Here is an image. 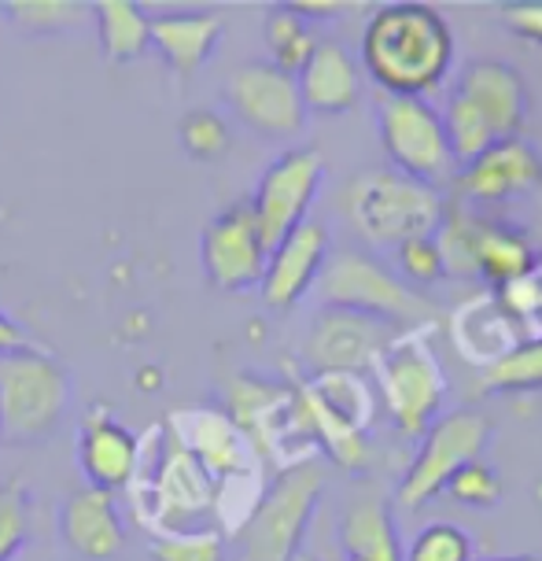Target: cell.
<instances>
[{"instance_id": "obj_1", "label": "cell", "mask_w": 542, "mask_h": 561, "mask_svg": "<svg viewBox=\"0 0 542 561\" xmlns=\"http://www.w3.org/2000/svg\"><path fill=\"white\" fill-rule=\"evenodd\" d=\"M454 64V34L447 19L417 0L384 4L361 30V67L384 96H417L443 85Z\"/></svg>"}, {"instance_id": "obj_2", "label": "cell", "mask_w": 542, "mask_h": 561, "mask_svg": "<svg viewBox=\"0 0 542 561\" xmlns=\"http://www.w3.org/2000/svg\"><path fill=\"white\" fill-rule=\"evenodd\" d=\"M314 293L321 307L373 318V322H384L399 333H417V329L436 325V304L366 252L328 255Z\"/></svg>"}, {"instance_id": "obj_3", "label": "cell", "mask_w": 542, "mask_h": 561, "mask_svg": "<svg viewBox=\"0 0 542 561\" xmlns=\"http://www.w3.org/2000/svg\"><path fill=\"white\" fill-rule=\"evenodd\" d=\"M347 215L369 244L399 248L414 237H436L447 218V204L439 188L420 185L388 167L350 182Z\"/></svg>"}, {"instance_id": "obj_4", "label": "cell", "mask_w": 542, "mask_h": 561, "mask_svg": "<svg viewBox=\"0 0 542 561\" xmlns=\"http://www.w3.org/2000/svg\"><path fill=\"white\" fill-rule=\"evenodd\" d=\"M74 385L64 363L48 351L30 347L0 355V439L42 444L64 425Z\"/></svg>"}, {"instance_id": "obj_5", "label": "cell", "mask_w": 542, "mask_h": 561, "mask_svg": "<svg viewBox=\"0 0 542 561\" xmlns=\"http://www.w3.org/2000/svg\"><path fill=\"white\" fill-rule=\"evenodd\" d=\"M325 473L314 462H296L258 499V506L240 520V561H292L303 550V533L318 510Z\"/></svg>"}, {"instance_id": "obj_6", "label": "cell", "mask_w": 542, "mask_h": 561, "mask_svg": "<svg viewBox=\"0 0 542 561\" xmlns=\"http://www.w3.org/2000/svg\"><path fill=\"white\" fill-rule=\"evenodd\" d=\"M380 399L406 436H425L447 399V374L425 340V329L399 333L373 363Z\"/></svg>"}, {"instance_id": "obj_7", "label": "cell", "mask_w": 542, "mask_h": 561, "mask_svg": "<svg viewBox=\"0 0 542 561\" xmlns=\"http://www.w3.org/2000/svg\"><path fill=\"white\" fill-rule=\"evenodd\" d=\"M439 255H443L447 274H476L491 280L495 288L506 293L509 285H520L531 277L539 255L535 244L520 233V229L495 222V218H473V215H454L443 218L436 233Z\"/></svg>"}, {"instance_id": "obj_8", "label": "cell", "mask_w": 542, "mask_h": 561, "mask_svg": "<svg viewBox=\"0 0 542 561\" xmlns=\"http://www.w3.org/2000/svg\"><path fill=\"white\" fill-rule=\"evenodd\" d=\"M380 145L391 159V170L414 178L420 185L439 188L458 174V163L450 156L443 118L431 104L417 96H384L377 107Z\"/></svg>"}, {"instance_id": "obj_9", "label": "cell", "mask_w": 542, "mask_h": 561, "mask_svg": "<svg viewBox=\"0 0 542 561\" xmlns=\"http://www.w3.org/2000/svg\"><path fill=\"white\" fill-rule=\"evenodd\" d=\"M491 444V421L480 410H454L428 425L420 439L417 458L410 462L406 477L399 480V503L406 510L425 506L450 484V477L469 462H480L484 447Z\"/></svg>"}, {"instance_id": "obj_10", "label": "cell", "mask_w": 542, "mask_h": 561, "mask_svg": "<svg viewBox=\"0 0 542 561\" xmlns=\"http://www.w3.org/2000/svg\"><path fill=\"white\" fill-rule=\"evenodd\" d=\"M321 178H325V159H321L318 148H292V152L277 156L266 167V174L255 185V196L247 199L266 252H274L292 229L307 222V210L318 199Z\"/></svg>"}, {"instance_id": "obj_11", "label": "cell", "mask_w": 542, "mask_h": 561, "mask_svg": "<svg viewBox=\"0 0 542 561\" xmlns=\"http://www.w3.org/2000/svg\"><path fill=\"white\" fill-rule=\"evenodd\" d=\"M226 100L233 115L258 137H288L307 123V107L292 75L277 70L269 59H255L229 75Z\"/></svg>"}, {"instance_id": "obj_12", "label": "cell", "mask_w": 542, "mask_h": 561, "mask_svg": "<svg viewBox=\"0 0 542 561\" xmlns=\"http://www.w3.org/2000/svg\"><path fill=\"white\" fill-rule=\"evenodd\" d=\"M266 244L258 237L251 204H233L222 215H215L199 237V259H204V274L222 293H251L263 285L266 270Z\"/></svg>"}, {"instance_id": "obj_13", "label": "cell", "mask_w": 542, "mask_h": 561, "mask_svg": "<svg viewBox=\"0 0 542 561\" xmlns=\"http://www.w3.org/2000/svg\"><path fill=\"white\" fill-rule=\"evenodd\" d=\"M395 333L399 329L373 322V318L321 307L307 333L303 355L314 366V374H366L384 355V347L395 340Z\"/></svg>"}, {"instance_id": "obj_14", "label": "cell", "mask_w": 542, "mask_h": 561, "mask_svg": "<svg viewBox=\"0 0 542 561\" xmlns=\"http://www.w3.org/2000/svg\"><path fill=\"white\" fill-rule=\"evenodd\" d=\"M328 255H333V240H328V229L321 222H310L307 218L303 226L292 229V233L266 255L263 285H258L266 307L292 310L299 299H307L314 293Z\"/></svg>"}, {"instance_id": "obj_15", "label": "cell", "mask_w": 542, "mask_h": 561, "mask_svg": "<svg viewBox=\"0 0 542 561\" xmlns=\"http://www.w3.org/2000/svg\"><path fill=\"white\" fill-rule=\"evenodd\" d=\"M174 439L204 466V473L215 480V488L247 473L251 462H255L251 439L222 410H185V414H174Z\"/></svg>"}, {"instance_id": "obj_16", "label": "cell", "mask_w": 542, "mask_h": 561, "mask_svg": "<svg viewBox=\"0 0 542 561\" xmlns=\"http://www.w3.org/2000/svg\"><path fill=\"white\" fill-rule=\"evenodd\" d=\"M535 185H542V156L524 137L495 140L476 163L461 167L458 174V193L476 204H501Z\"/></svg>"}, {"instance_id": "obj_17", "label": "cell", "mask_w": 542, "mask_h": 561, "mask_svg": "<svg viewBox=\"0 0 542 561\" xmlns=\"http://www.w3.org/2000/svg\"><path fill=\"white\" fill-rule=\"evenodd\" d=\"M454 93L465 96L487 118L491 134L498 140L520 137L528 118V89L517 67L501 64V59H473L461 70Z\"/></svg>"}, {"instance_id": "obj_18", "label": "cell", "mask_w": 542, "mask_h": 561, "mask_svg": "<svg viewBox=\"0 0 542 561\" xmlns=\"http://www.w3.org/2000/svg\"><path fill=\"white\" fill-rule=\"evenodd\" d=\"M78 466L89 480V488L115 491L126 488L137 477L140 466V439L129 433L123 421H115L104 407L89 410L78 433Z\"/></svg>"}, {"instance_id": "obj_19", "label": "cell", "mask_w": 542, "mask_h": 561, "mask_svg": "<svg viewBox=\"0 0 542 561\" xmlns=\"http://www.w3.org/2000/svg\"><path fill=\"white\" fill-rule=\"evenodd\" d=\"M59 533H64V543L78 558L89 561L115 558L126 543V528L123 517H118L115 495L100 488H78L74 495H67L64 514H59Z\"/></svg>"}, {"instance_id": "obj_20", "label": "cell", "mask_w": 542, "mask_h": 561, "mask_svg": "<svg viewBox=\"0 0 542 561\" xmlns=\"http://www.w3.org/2000/svg\"><path fill=\"white\" fill-rule=\"evenodd\" d=\"M296 85L307 115H344L361 96L358 59L339 42H318L303 70L296 75Z\"/></svg>"}, {"instance_id": "obj_21", "label": "cell", "mask_w": 542, "mask_h": 561, "mask_svg": "<svg viewBox=\"0 0 542 561\" xmlns=\"http://www.w3.org/2000/svg\"><path fill=\"white\" fill-rule=\"evenodd\" d=\"M148 495L155 499L159 517H199L204 510L215 506L218 488L204 473V466L174 439L170 450H163V462H159L152 484H148Z\"/></svg>"}, {"instance_id": "obj_22", "label": "cell", "mask_w": 542, "mask_h": 561, "mask_svg": "<svg viewBox=\"0 0 542 561\" xmlns=\"http://www.w3.org/2000/svg\"><path fill=\"white\" fill-rule=\"evenodd\" d=\"M218 42H222V19L215 12H170L152 19V48L181 78H193L215 56Z\"/></svg>"}, {"instance_id": "obj_23", "label": "cell", "mask_w": 542, "mask_h": 561, "mask_svg": "<svg viewBox=\"0 0 542 561\" xmlns=\"http://www.w3.org/2000/svg\"><path fill=\"white\" fill-rule=\"evenodd\" d=\"M339 547H344L347 561H403V539L395 533V517L384 495L350 499L339 520Z\"/></svg>"}, {"instance_id": "obj_24", "label": "cell", "mask_w": 542, "mask_h": 561, "mask_svg": "<svg viewBox=\"0 0 542 561\" xmlns=\"http://www.w3.org/2000/svg\"><path fill=\"white\" fill-rule=\"evenodd\" d=\"M93 23L100 48L112 64H129L152 48V19L134 0H96Z\"/></svg>"}, {"instance_id": "obj_25", "label": "cell", "mask_w": 542, "mask_h": 561, "mask_svg": "<svg viewBox=\"0 0 542 561\" xmlns=\"http://www.w3.org/2000/svg\"><path fill=\"white\" fill-rule=\"evenodd\" d=\"M263 34H266V45H269V64H274L277 70H285V75H292V78L303 70V64L318 45L314 30H310V23L303 15L292 12V4L269 8Z\"/></svg>"}, {"instance_id": "obj_26", "label": "cell", "mask_w": 542, "mask_h": 561, "mask_svg": "<svg viewBox=\"0 0 542 561\" xmlns=\"http://www.w3.org/2000/svg\"><path fill=\"white\" fill-rule=\"evenodd\" d=\"M443 118V134H447V145H450V156H454L458 167H469L476 163L480 156L487 152L491 145H495V134H491L487 118L476 112L473 104H469L461 93H450L447 107L439 112Z\"/></svg>"}, {"instance_id": "obj_27", "label": "cell", "mask_w": 542, "mask_h": 561, "mask_svg": "<svg viewBox=\"0 0 542 561\" xmlns=\"http://www.w3.org/2000/svg\"><path fill=\"white\" fill-rule=\"evenodd\" d=\"M535 388H542V336L509 347L480 377V392H535Z\"/></svg>"}, {"instance_id": "obj_28", "label": "cell", "mask_w": 542, "mask_h": 561, "mask_svg": "<svg viewBox=\"0 0 542 561\" xmlns=\"http://www.w3.org/2000/svg\"><path fill=\"white\" fill-rule=\"evenodd\" d=\"M0 12H8L15 26L30 34H64L78 30L93 19V4H78V0H8Z\"/></svg>"}, {"instance_id": "obj_29", "label": "cell", "mask_w": 542, "mask_h": 561, "mask_svg": "<svg viewBox=\"0 0 542 561\" xmlns=\"http://www.w3.org/2000/svg\"><path fill=\"white\" fill-rule=\"evenodd\" d=\"M152 561H226V536L218 528H185L148 543Z\"/></svg>"}, {"instance_id": "obj_30", "label": "cell", "mask_w": 542, "mask_h": 561, "mask_svg": "<svg viewBox=\"0 0 542 561\" xmlns=\"http://www.w3.org/2000/svg\"><path fill=\"white\" fill-rule=\"evenodd\" d=\"M403 561H473V539L458 525H425L410 539Z\"/></svg>"}, {"instance_id": "obj_31", "label": "cell", "mask_w": 542, "mask_h": 561, "mask_svg": "<svg viewBox=\"0 0 542 561\" xmlns=\"http://www.w3.org/2000/svg\"><path fill=\"white\" fill-rule=\"evenodd\" d=\"M181 145L193 159H218L229 148V126L218 112H188L177 126Z\"/></svg>"}, {"instance_id": "obj_32", "label": "cell", "mask_w": 542, "mask_h": 561, "mask_svg": "<svg viewBox=\"0 0 542 561\" xmlns=\"http://www.w3.org/2000/svg\"><path fill=\"white\" fill-rule=\"evenodd\" d=\"M447 488L461 506H476V510L495 506L501 499V480L495 469L484 462H469L465 469H458Z\"/></svg>"}, {"instance_id": "obj_33", "label": "cell", "mask_w": 542, "mask_h": 561, "mask_svg": "<svg viewBox=\"0 0 542 561\" xmlns=\"http://www.w3.org/2000/svg\"><path fill=\"white\" fill-rule=\"evenodd\" d=\"M395 252H399V266H403L406 285H431V280H439L447 274L436 237H414V240H406V244H399Z\"/></svg>"}, {"instance_id": "obj_34", "label": "cell", "mask_w": 542, "mask_h": 561, "mask_svg": "<svg viewBox=\"0 0 542 561\" xmlns=\"http://www.w3.org/2000/svg\"><path fill=\"white\" fill-rule=\"evenodd\" d=\"M26 543V503L15 488L0 484V561H12Z\"/></svg>"}, {"instance_id": "obj_35", "label": "cell", "mask_w": 542, "mask_h": 561, "mask_svg": "<svg viewBox=\"0 0 542 561\" xmlns=\"http://www.w3.org/2000/svg\"><path fill=\"white\" fill-rule=\"evenodd\" d=\"M501 23L520 42L542 48V0H509V4H501Z\"/></svg>"}, {"instance_id": "obj_36", "label": "cell", "mask_w": 542, "mask_h": 561, "mask_svg": "<svg viewBox=\"0 0 542 561\" xmlns=\"http://www.w3.org/2000/svg\"><path fill=\"white\" fill-rule=\"evenodd\" d=\"M30 347H34V340L26 336V329L0 310V355H15V351H30Z\"/></svg>"}, {"instance_id": "obj_37", "label": "cell", "mask_w": 542, "mask_h": 561, "mask_svg": "<svg viewBox=\"0 0 542 561\" xmlns=\"http://www.w3.org/2000/svg\"><path fill=\"white\" fill-rule=\"evenodd\" d=\"M292 12L303 15L307 23H314V19H336L347 12V4H314V0H292Z\"/></svg>"}, {"instance_id": "obj_38", "label": "cell", "mask_w": 542, "mask_h": 561, "mask_svg": "<svg viewBox=\"0 0 542 561\" xmlns=\"http://www.w3.org/2000/svg\"><path fill=\"white\" fill-rule=\"evenodd\" d=\"M480 561H542V558H535V554H514V558H480Z\"/></svg>"}, {"instance_id": "obj_39", "label": "cell", "mask_w": 542, "mask_h": 561, "mask_svg": "<svg viewBox=\"0 0 542 561\" xmlns=\"http://www.w3.org/2000/svg\"><path fill=\"white\" fill-rule=\"evenodd\" d=\"M292 561H318V558H310L307 550H296V554H292Z\"/></svg>"}]
</instances>
